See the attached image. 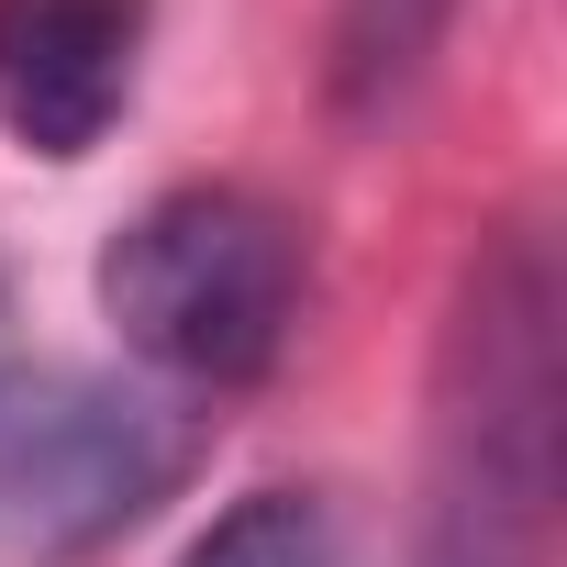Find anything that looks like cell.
Masks as SVG:
<instances>
[{"instance_id":"6da1fadb","label":"cell","mask_w":567,"mask_h":567,"mask_svg":"<svg viewBox=\"0 0 567 567\" xmlns=\"http://www.w3.org/2000/svg\"><path fill=\"white\" fill-rule=\"evenodd\" d=\"M556 545V256L501 223L445 312L412 567H545Z\"/></svg>"},{"instance_id":"7a4b0ae2","label":"cell","mask_w":567,"mask_h":567,"mask_svg":"<svg viewBox=\"0 0 567 567\" xmlns=\"http://www.w3.org/2000/svg\"><path fill=\"white\" fill-rule=\"evenodd\" d=\"M90 290L156 390L223 401V390H256L301 323V223L256 189L189 178V189H156L134 223H112Z\"/></svg>"},{"instance_id":"3957f363","label":"cell","mask_w":567,"mask_h":567,"mask_svg":"<svg viewBox=\"0 0 567 567\" xmlns=\"http://www.w3.org/2000/svg\"><path fill=\"white\" fill-rule=\"evenodd\" d=\"M200 456V412L156 379H0V556H79L145 523Z\"/></svg>"},{"instance_id":"277c9868","label":"cell","mask_w":567,"mask_h":567,"mask_svg":"<svg viewBox=\"0 0 567 567\" xmlns=\"http://www.w3.org/2000/svg\"><path fill=\"white\" fill-rule=\"evenodd\" d=\"M156 0H0V134L45 167H79L145 68Z\"/></svg>"},{"instance_id":"5b68a950","label":"cell","mask_w":567,"mask_h":567,"mask_svg":"<svg viewBox=\"0 0 567 567\" xmlns=\"http://www.w3.org/2000/svg\"><path fill=\"white\" fill-rule=\"evenodd\" d=\"M456 12H467V0H334V101L346 112H390L434 68V45L456 34Z\"/></svg>"},{"instance_id":"8992f818","label":"cell","mask_w":567,"mask_h":567,"mask_svg":"<svg viewBox=\"0 0 567 567\" xmlns=\"http://www.w3.org/2000/svg\"><path fill=\"white\" fill-rule=\"evenodd\" d=\"M178 567H334V512L323 489H245Z\"/></svg>"}]
</instances>
